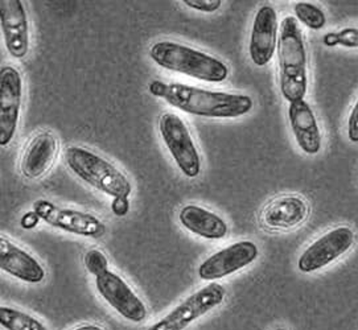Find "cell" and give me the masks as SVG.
I'll use <instances>...</instances> for the list:
<instances>
[{
  "instance_id": "484cf974",
  "label": "cell",
  "mask_w": 358,
  "mask_h": 330,
  "mask_svg": "<svg viewBox=\"0 0 358 330\" xmlns=\"http://www.w3.org/2000/svg\"><path fill=\"white\" fill-rule=\"evenodd\" d=\"M41 218L38 217L35 210H31V212L25 213L24 215L20 218V226L24 229V230H31V229H35L37 224H40Z\"/></svg>"
},
{
  "instance_id": "ba28073f",
  "label": "cell",
  "mask_w": 358,
  "mask_h": 330,
  "mask_svg": "<svg viewBox=\"0 0 358 330\" xmlns=\"http://www.w3.org/2000/svg\"><path fill=\"white\" fill-rule=\"evenodd\" d=\"M34 210L45 224L74 236L99 239L108 231L106 224L94 214L60 208L48 200L35 201Z\"/></svg>"
},
{
  "instance_id": "52a82bcc",
  "label": "cell",
  "mask_w": 358,
  "mask_h": 330,
  "mask_svg": "<svg viewBox=\"0 0 358 330\" xmlns=\"http://www.w3.org/2000/svg\"><path fill=\"white\" fill-rule=\"evenodd\" d=\"M356 243V233L348 224L334 227L313 241L300 254L298 270L303 273H313L328 267L343 258Z\"/></svg>"
},
{
  "instance_id": "4fadbf2b",
  "label": "cell",
  "mask_w": 358,
  "mask_h": 330,
  "mask_svg": "<svg viewBox=\"0 0 358 330\" xmlns=\"http://www.w3.org/2000/svg\"><path fill=\"white\" fill-rule=\"evenodd\" d=\"M278 13L273 6L264 4L255 13L251 29L249 55L255 66L262 68L271 62L278 47Z\"/></svg>"
},
{
  "instance_id": "d6986e66",
  "label": "cell",
  "mask_w": 358,
  "mask_h": 330,
  "mask_svg": "<svg viewBox=\"0 0 358 330\" xmlns=\"http://www.w3.org/2000/svg\"><path fill=\"white\" fill-rule=\"evenodd\" d=\"M0 325L6 330H49L40 320L13 307L0 308Z\"/></svg>"
},
{
  "instance_id": "7a4b0ae2",
  "label": "cell",
  "mask_w": 358,
  "mask_h": 330,
  "mask_svg": "<svg viewBox=\"0 0 358 330\" xmlns=\"http://www.w3.org/2000/svg\"><path fill=\"white\" fill-rule=\"evenodd\" d=\"M276 52L282 96L288 103L303 101L308 92V57L295 16H286L282 20Z\"/></svg>"
},
{
  "instance_id": "9a60e30c",
  "label": "cell",
  "mask_w": 358,
  "mask_h": 330,
  "mask_svg": "<svg viewBox=\"0 0 358 330\" xmlns=\"http://www.w3.org/2000/svg\"><path fill=\"white\" fill-rule=\"evenodd\" d=\"M59 139L50 131H43L28 143L20 162L22 175L27 180H37L47 175L59 155Z\"/></svg>"
},
{
  "instance_id": "277c9868",
  "label": "cell",
  "mask_w": 358,
  "mask_h": 330,
  "mask_svg": "<svg viewBox=\"0 0 358 330\" xmlns=\"http://www.w3.org/2000/svg\"><path fill=\"white\" fill-rule=\"evenodd\" d=\"M65 163L76 176L113 199L130 197L132 185L118 166L89 148L71 145L64 152Z\"/></svg>"
},
{
  "instance_id": "603a6c76",
  "label": "cell",
  "mask_w": 358,
  "mask_h": 330,
  "mask_svg": "<svg viewBox=\"0 0 358 330\" xmlns=\"http://www.w3.org/2000/svg\"><path fill=\"white\" fill-rule=\"evenodd\" d=\"M182 3L194 11L205 12V13L218 11L222 6L221 0H184Z\"/></svg>"
},
{
  "instance_id": "ffe728a7",
  "label": "cell",
  "mask_w": 358,
  "mask_h": 330,
  "mask_svg": "<svg viewBox=\"0 0 358 330\" xmlns=\"http://www.w3.org/2000/svg\"><path fill=\"white\" fill-rule=\"evenodd\" d=\"M295 19L312 31H320L327 24V16L316 4L299 1L294 6Z\"/></svg>"
},
{
  "instance_id": "7402d4cb",
  "label": "cell",
  "mask_w": 358,
  "mask_h": 330,
  "mask_svg": "<svg viewBox=\"0 0 358 330\" xmlns=\"http://www.w3.org/2000/svg\"><path fill=\"white\" fill-rule=\"evenodd\" d=\"M84 264L87 272L94 278H98L99 275L108 271V260L106 255L96 248H92L85 254Z\"/></svg>"
},
{
  "instance_id": "44dd1931",
  "label": "cell",
  "mask_w": 358,
  "mask_h": 330,
  "mask_svg": "<svg viewBox=\"0 0 358 330\" xmlns=\"http://www.w3.org/2000/svg\"><path fill=\"white\" fill-rule=\"evenodd\" d=\"M324 45L328 48L344 47L355 49L358 48V28L350 27L337 32H329L322 37Z\"/></svg>"
},
{
  "instance_id": "ac0fdd59",
  "label": "cell",
  "mask_w": 358,
  "mask_h": 330,
  "mask_svg": "<svg viewBox=\"0 0 358 330\" xmlns=\"http://www.w3.org/2000/svg\"><path fill=\"white\" fill-rule=\"evenodd\" d=\"M179 221L184 229L194 236L209 241L224 239L229 233L227 221L199 205H185L179 213Z\"/></svg>"
},
{
  "instance_id": "2e32d148",
  "label": "cell",
  "mask_w": 358,
  "mask_h": 330,
  "mask_svg": "<svg viewBox=\"0 0 358 330\" xmlns=\"http://www.w3.org/2000/svg\"><path fill=\"white\" fill-rule=\"evenodd\" d=\"M0 267L24 283L38 284L45 279V270L41 263L6 236L0 239Z\"/></svg>"
},
{
  "instance_id": "cb8c5ba5",
  "label": "cell",
  "mask_w": 358,
  "mask_h": 330,
  "mask_svg": "<svg viewBox=\"0 0 358 330\" xmlns=\"http://www.w3.org/2000/svg\"><path fill=\"white\" fill-rule=\"evenodd\" d=\"M346 135H348L349 142L358 144V98L355 106L352 107V110H350L349 117H348Z\"/></svg>"
},
{
  "instance_id": "6da1fadb",
  "label": "cell",
  "mask_w": 358,
  "mask_h": 330,
  "mask_svg": "<svg viewBox=\"0 0 358 330\" xmlns=\"http://www.w3.org/2000/svg\"><path fill=\"white\" fill-rule=\"evenodd\" d=\"M148 93L194 117L236 119L249 114L254 102L249 95L212 92L187 83L151 81Z\"/></svg>"
},
{
  "instance_id": "d4e9b609",
  "label": "cell",
  "mask_w": 358,
  "mask_h": 330,
  "mask_svg": "<svg viewBox=\"0 0 358 330\" xmlns=\"http://www.w3.org/2000/svg\"><path fill=\"white\" fill-rule=\"evenodd\" d=\"M111 212L117 217H124L130 212V200L129 197H117L111 202Z\"/></svg>"
},
{
  "instance_id": "5bb4252c",
  "label": "cell",
  "mask_w": 358,
  "mask_h": 330,
  "mask_svg": "<svg viewBox=\"0 0 358 330\" xmlns=\"http://www.w3.org/2000/svg\"><path fill=\"white\" fill-rule=\"evenodd\" d=\"M310 203L296 194L270 201L261 214L263 226L273 231H288L304 224L310 217Z\"/></svg>"
},
{
  "instance_id": "30bf717a",
  "label": "cell",
  "mask_w": 358,
  "mask_h": 330,
  "mask_svg": "<svg viewBox=\"0 0 358 330\" xmlns=\"http://www.w3.org/2000/svg\"><path fill=\"white\" fill-rule=\"evenodd\" d=\"M96 292L120 317L134 324H141L148 316L142 299L129 284L114 271L105 272L96 278Z\"/></svg>"
},
{
  "instance_id": "83f0119b",
  "label": "cell",
  "mask_w": 358,
  "mask_h": 330,
  "mask_svg": "<svg viewBox=\"0 0 358 330\" xmlns=\"http://www.w3.org/2000/svg\"><path fill=\"white\" fill-rule=\"evenodd\" d=\"M274 330H288V329H286V328H276V329H274Z\"/></svg>"
},
{
  "instance_id": "7c38bea8",
  "label": "cell",
  "mask_w": 358,
  "mask_h": 330,
  "mask_svg": "<svg viewBox=\"0 0 358 330\" xmlns=\"http://www.w3.org/2000/svg\"><path fill=\"white\" fill-rule=\"evenodd\" d=\"M0 27L8 53L13 59H24L29 52V23L23 1H0Z\"/></svg>"
},
{
  "instance_id": "3957f363",
  "label": "cell",
  "mask_w": 358,
  "mask_h": 330,
  "mask_svg": "<svg viewBox=\"0 0 358 330\" xmlns=\"http://www.w3.org/2000/svg\"><path fill=\"white\" fill-rule=\"evenodd\" d=\"M148 53L162 69L184 74L199 81L221 83L229 77V68L224 61L176 41H157L151 45Z\"/></svg>"
},
{
  "instance_id": "5b68a950",
  "label": "cell",
  "mask_w": 358,
  "mask_h": 330,
  "mask_svg": "<svg viewBox=\"0 0 358 330\" xmlns=\"http://www.w3.org/2000/svg\"><path fill=\"white\" fill-rule=\"evenodd\" d=\"M159 132L180 172L188 178L201 173V155L192 138L187 123L173 113H164L159 119Z\"/></svg>"
},
{
  "instance_id": "8992f818",
  "label": "cell",
  "mask_w": 358,
  "mask_h": 330,
  "mask_svg": "<svg viewBox=\"0 0 358 330\" xmlns=\"http://www.w3.org/2000/svg\"><path fill=\"white\" fill-rule=\"evenodd\" d=\"M227 296L221 284L209 283L184 299L179 306L169 310L147 330H185L192 322L220 307Z\"/></svg>"
},
{
  "instance_id": "8fae6325",
  "label": "cell",
  "mask_w": 358,
  "mask_h": 330,
  "mask_svg": "<svg viewBox=\"0 0 358 330\" xmlns=\"http://www.w3.org/2000/svg\"><path fill=\"white\" fill-rule=\"evenodd\" d=\"M23 99V78L13 66L0 69V145L13 142L19 126Z\"/></svg>"
},
{
  "instance_id": "9c48e42d",
  "label": "cell",
  "mask_w": 358,
  "mask_h": 330,
  "mask_svg": "<svg viewBox=\"0 0 358 330\" xmlns=\"http://www.w3.org/2000/svg\"><path fill=\"white\" fill-rule=\"evenodd\" d=\"M259 257V248L251 241H238L212 254L200 264L197 275L203 282L213 283L246 268Z\"/></svg>"
},
{
  "instance_id": "e0dca14e",
  "label": "cell",
  "mask_w": 358,
  "mask_h": 330,
  "mask_svg": "<svg viewBox=\"0 0 358 330\" xmlns=\"http://www.w3.org/2000/svg\"><path fill=\"white\" fill-rule=\"evenodd\" d=\"M288 120L299 148L306 155H317L322 151V131L310 103L303 99L288 106Z\"/></svg>"
},
{
  "instance_id": "4316f807",
  "label": "cell",
  "mask_w": 358,
  "mask_h": 330,
  "mask_svg": "<svg viewBox=\"0 0 358 330\" xmlns=\"http://www.w3.org/2000/svg\"><path fill=\"white\" fill-rule=\"evenodd\" d=\"M73 330H106L105 328H102V327H99V325H94V324H85V325H81V327H77V328H74Z\"/></svg>"
}]
</instances>
